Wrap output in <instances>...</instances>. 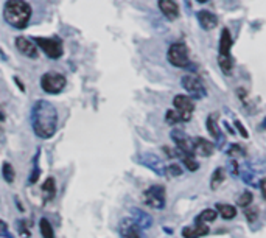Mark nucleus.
Listing matches in <instances>:
<instances>
[{
	"mask_svg": "<svg viewBox=\"0 0 266 238\" xmlns=\"http://www.w3.org/2000/svg\"><path fill=\"white\" fill-rule=\"evenodd\" d=\"M31 126L39 139H50L58 129V111L47 100H38L31 109Z\"/></svg>",
	"mask_w": 266,
	"mask_h": 238,
	"instance_id": "obj_1",
	"label": "nucleus"
},
{
	"mask_svg": "<svg viewBox=\"0 0 266 238\" xmlns=\"http://www.w3.org/2000/svg\"><path fill=\"white\" fill-rule=\"evenodd\" d=\"M31 17V6L25 0H8L3 6V19L13 28L24 30Z\"/></svg>",
	"mask_w": 266,
	"mask_h": 238,
	"instance_id": "obj_2",
	"label": "nucleus"
},
{
	"mask_svg": "<svg viewBox=\"0 0 266 238\" xmlns=\"http://www.w3.org/2000/svg\"><path fill=\"white\" fill-rule=\"evenodd\" d=\"M232 44H233V39H232L229 28H222L221 38H220V46H218V64L224 75H230L232 67H233V61L230 56Z\"/></svg>",
	"mask_w": 266,
	"mask_h": 238,
	"instance_id": "obj_3",
	"label": "nucleus"
},
{
	"mask_svg": "<svg viewBox=\"0 0 266 238\" xmlns=\"http://www.w3.org/2000/svg\"><path fill=\"white\" fill-rule=\"evenodd\" d=\"M142 201L145 205H148V207H151V209H156V210L165 209V202H167L165 187L164 186L148 187L142 194Z\"/></svg>",
	"mask_w": 266,
	"mask_h": 238,
	"instance_id": "obj_4",
	"label": "nucleus"
},
{
	"mask_svg": "<svg viewBox=\"0 0 266 238\" xmlns=\"http://www.w3.org/2000/svg\"><path fill=\"white\" fill-rule=\"evenodd\" d=\"M168 62L175 67L185 69L190 66V56H188V48L182 42H175L170 46L168 53H167Z\"/></svg>",
	"mask_w": 266,
	"mask_h": 238,
	"instance_id": "obj_5",
	"label": "nucleus"
},
{
	"mask_svg": "<svg viewBox=\"0 0 266 238\" xmlns=\"http://www.w3.org/2000/svg\"><path fill=\"white\" fill-rule=\"evenodd\" d=\"M33 42L38 46V48H41L42 51H44L50 59H59L64 53L62 42L58 38H41V36H38V38H33Z\"/></svg>",
	"mask_w": 266,
	"mask_h": 238,
	"instance_id": "obj_6",
	"label": "nucleus"
},
{
	"mask_svg": "<svg viewBox=\"0 0 266 238\" xmlns=\"http://www.w3.org/2000/svg\"><path fill=\"white\" fill-rule=\"evenodd\" d=\"M66 84H67L66 77L56 72H47L41 78V88L47 94H59L66 88Z\"/></svg>",
	"mask_w": 266,
	"mask_h": 238,
	"instance_id": "obj_7",
	"label": "nucleus"
},
{
	"mask_svg": "<svg viewBox=\"0 0 266 238\" xmlns=\"http://www.w3.org/2000/svg\"><path fill=\"white\" fill-rule=\"evenodd\" d=\"M180 83H182V88L187 91L188 96H191V98L201 100V98H204V96H207V91L204 88V83L201 81L196 75L187 73L182 77Z\"/></svg>",
	"mask_w": 266,
	"mask_h": 238,
	"instance_id": "obj_8",
	"label": "nucleus"
},
{
	"mask_svg": "<svg viewBox=\"0 0 266 238\" xmlns=\"http://www.w3.org/2000/svg\"><path fill=\"white\" fill-rule=\"evenodd\" d=\"M173 106H175V111L179 114L180 120L182 122L191 120V117H193V112H195V101L191 96L182 95V94L176 95L173 98Z\"/></svg>",
	"mask_w": 266,
	"mask_h": 238,
	"instance_id": "obj_9",
	"label": "nucleus"
},
{
	"mask_svg": "<svg viewBox=\"0 0 266 238\" xmlns=\"http://www.w3.org/2000/svg\"><path fill=\"white\" fill-rule=\"evenodd\" d=\"M191 145H193V154L199 157H210L215 151V145L204 137L191 139Z\"/></svg>",
	"mask_w": 266,
	"mask_h": 238,
	"instance_id": "obj_10",
	"label": "nucleus"
},
{
	"mask_svg": "<svg viewBox=\"0 0 266 238\" xmlns=\"http://www.w3.org/2000/svg\"><path fill=\"white\" fill-rule=\"evenodd\" d=\"M16 47H17V50L22 53L24 56H27L30 59H38V56H39L38 46L31 39H28V38H24V36L16 38Z\"/></svg>",
	"mask_w": 266,
	"mask_h": 238,
	"instance_id": "obj_11",
	"label": "nucleus"
},
{
	"mask_svg": "<svg viewBox=\"0 0 266 238\" xmlns=\"http://www.w3.org/2000/svg\"><path fill=\"white\" fill-rule=\"evenodd\" d=\"M140 227L133 218H123L119 224V234L122 238H140Z\"/></svg>",
	"mask_w": 266,
	"mask_h": 238,
	"instance_id": "obj_12",
	"label": "nucleus"
},
{
	"mask_svg": "<svg viewBox=\"0 0 266 238\" xmlns=\"http://www.w3.org/2000/svg\"><path fill=\"white\" fill-rule=\"evenodd\" d=\"M139 162H140L142 165H145L146 168H150L151 171H154L156 175L165 176V167H164V164H162L161 157H157V156H154V154H151V153H145V154L140 156Z\"/></svg>",
	"mask_w": 266,
	"mask_h": 238,
	"instance_id": "obj_13",
	"label": "nucleus"
},
{
	"mask_svg": "<svg viewBox=\"0 0 266 238\" xmlns=\"http://www.w3.org/2000/svg\"><path fill=\"white\" fill-rule=\"evenodd\" d=\"M157 5H159V9H161V13L168 20H172V22L179 17V6L175 0H159Z\"/></svg>",
	"mask_w": 266,
	"mask_h": 238,
	"instance_id": "obj_14",
	"label": "nucleus"
},
{
	"mask_svg": "<svg viewBox=\"0 0 266 238\" xmlns=\"http://www.w3.org/2000/svg\"><path fill=\"white\" fill-rule=\"evenodd\" d=\"M196 19L199 22V27L203 30H207V31L214 30L218 25V17L214 13L207 11V9H201V11H198Z\"/></svg>",
	"mask_w": 266,
	"mask_h": 238,
	"instance_id": "obj_15",
	"label": "nucleus"
},
{
	"mask_svg": "<svg viewBox=\"0 0 266 238\" xmlns=\"http://www.w3.org/2000/svg\"><path fill=\"white\" fill-rule=\"evenodd\" d=\"M209 234V226L203 223H195L193 226H187L182 229L184 238H201Z\"/></svg>",
	"mask_w": 266,
	"mask_h": 238,
	"instance_id": "obj_16",
	"label": "nucleus"
},
{
	"mask_svg": "<svg viewBox=\"0 0 266 238\" xmlns=\"http://www.w3.org/2000/svg\"><path fill=\"white\" fill-rule=\"evenodd\" d=\"M131 213H133V220H134L137 224H139L140 229H148V227L153 224L151 216L148 215L146 212H143V210H140V209H133Z\"/></svg>",
	"mask_w": 266,
	"mask_h": 238,
	"instance_id": "obj_17",
	"label": "nucleus"
},
{
	"mask_svg": "<svg viewBox=\"0 0 266 238\" xmlns=\"http://www.w3.org/2000/svg\"><path fill=\"white\" fill-rule=\"evenodd\" d=\"M215 207H217L218 215L224 220H233L237 216V207H233V205H230V204L218 202Z\"/></svg>",
	"mask_w": 266,
	"mask_h": 238,
	"instance_id": "obj_18",
	"label": "nucleus"
},
{
	"mask_svg": "<svg viewBox=\"0 0 266 238\" xmlns=\"http://www.w3.org/2000/svg\"><path fill=\"white\" fill-rule=\"evenodd\" d=\"M42 194H44V199L45 201H51L53 198H55L56 194V182H55V178H47L45 182L42 184Z\"/></svg>",
	"mask_w": 266,
	"mask_h": 238,
	"instance_id": "obj_19",
	"label": "nucleus"
},
{
	"mask_svg": "<svg viewBox=\"0 0 266 238\" xmlns=\"http://www.w3.org/2000/svg\"><path fill=\"white\" fill-rule=\"evenodd\" d=\"M217 118H218L217 114H210L206 120V126H207V131L210 133V136L218 140L221 137V133H220V126H218Z\"/></svg>",
	"mask_w": 266,
	"mask_h": 238,
	"instance_id": "obj_20",
	"label": "nucleus"
},
{
	"mask_svg": "<svg viewBox=\"0 0 266 238\" xmlns=\"http://www.w3.org/2000/svg\"><path fill=\"white\" fill-rule=\"evenodd\" d=\"M217 218H218V212H217V209H206V210H203V212H201V213L196 216L195 223L209 224V223L217 221Z\"/></svg>",
	"mask_w": 266,
	"mask_h": 238,
	"instance_id": "obj_21",
	"label": "nucleus"
},
{
	"mask_svg": "<svg viewBox=\"0 0 266 238\" xmlns=\"http://www.w3.org/2000/svg\"><path fill=\"white\" fill-rule=\"evenodd\" d=\"M226 179V171L222 168H217L214 173H212V178H210V189L212 190H217L222 182Z\"/></svg>",
	"mask_w": 266,
	"mask_h": 238,
	"instance_id": "obj_22",
	"label": "nucleus"
},
{
	"mask_svg": "<svg viewBox=\"0 0 266 238\" xmlns=\"http://www.w3.org/2000/svg\"><path fill=\"white\" fill-rule=\"evenodd\" d=\"M39 231L42 238H55V232H53V226L47 218L39 220Z\"/></svg>",
	"mask_w": 266,
	"mask_h": 238,
	"instance_id": "obj_23",
	"label": "nucleus"
},
{
	"mask_svg": "<svg viewBox=\"0 0 266 238\" xmlns=\"http://www.w3.org/2000/svg\"><path fill=\"white\" fill-rule=\"evenodd\" d=\"M2 176H3V179H5L8 184L14 182L16 173H14V168H13L11 164H9V162H3V165H2Z\"/></svg>",
	"mask_w": 266,
	"mask_h": 238,
	"instance_id": "obj_24",
	"label": "nucleus"
},
{
	"mask_svg": "<svg viewBox=\"0 0 266 238\" xmlns=\"http://www.w3.org/2000/svg\"><path fill=\"white\" fill-rule=\"evenodd\" d=\"M252 201H254V194L246 190V191H243L240 196L237 198V205H238V207L246 209V207H249V205L252 204Z\"/></svg>",
	"mask_w": 266,
	"mask_h": 238,
	"instance_id": "obj_25",
	"label": "nucleus"
},
{
	"mask_svg": "<svg viewBox=\"0 0 266 238\" xmlns=\"http://www.w3.org/2000/svg\"><path fill=\"white\" fill-rule=\"evenodd\" d=\"M39 153H41V151H38V154L35 156V167H33V170H31V175H30V178H28V184H30V186H31V184H36L38 179H39V176H41V168H39V164H38Z\"/></svg>",
	"mask_w": 266,
	"mask_h": 238,
	"instance_id": "obj_26",
	"label": "nucleus"
},
{
	"mask_svg": "<svg viewBox=\"0 0 266 238\" xmlns=\"http://www.w3.org/2000/svg\"><path fill=\"white\" fill-rule=\"evenodd\" d=\"M182 175V167L179 164H170L165 167V176L168 178H177Z\"/></svg>",
	"mask_w": 266,
	"mask_h": 238,
	"instance_id": "obj_27",
	"label": "nucleus"
},
{
	"mask_svg": "<svg viewBox=\"0 0 266 238\" xmlns=\"http://www.w3.org/2000/svg\"><path fill=\"white\" fill-rule=\"evenodd\" d=\"M227 154L233 159H237V157H243L246 153H244V149L238 143H232L227 149Z\"/></svg>",
	"mask_w": 266,
	"mask_h": 238,
	"instance_id": "obj_28",
	"label": "nucleus"
},
{
	"mask_svg": "<svg viewBox=\"0 0 266 238\" xmlns=\"http://www.w3.org/2000/svg\"><path fill=\"white\" fill-rule=\"evenodd\" d=\"M165 122H167L168 125H177L179 122H182V120H180L179 114H177L175 109H170V111H167V114H165Z\"/></svg>",
	"mask_w": 266,
	"mask_h": 238,
	"instance_id": "obj_29",
	"label": "nucleus"
},
{
	"mask_svg": "<svg viewBox=\"0 0 266 238\" xmlns=\"http://www.w3.org/2000/svg\"><path fill=\"white\" fill-rule=\"evenodd\" d=\"M244 215H246V218L252 223L259 218V209L255 207V205H249V207L244 209Z\"/></svg>",
	"mask_w": 266,
	"mask_h": 238,
	"instance_id": "obj_30",
	"label": "nucleus"
},
{
	"mask_svg": "<svg viewBox=\"0 0 266 238\" xmlns=\"http://www.w3.org/2000/svg\"><path fill=\"white\" fill-rule=\"evenodd\" d=\"M240 175H241V178H243L244 182L249 184V186H254V175H252L251 171H248V170H241V171H240Z\"/></svg>",
	"mask_w": 266,
	"mask_h": 238,
	"instance_id": "obj_31",
	"label": "nucleus"
},
{
	"mask_svg": "<svg viewBox=\"0 0 266 238\" xmlns=\"http://www.w3.org/2000/svg\"><path fill=\"white\" fill-rule=\"evenodd\" d=\"M0 237H3V238H13V235L9 234V231H8L6 223H3L2 220H0Z\"/></svg>",
	"mask_w": 266,
	"mask_h": 238,
	"instance_id": "obj_32",
	"label": "nucleus"
},
{
	"mask_svg": "<svg viewBox=\"0 0 266 238\" xmlns=\"http://www.w3.org/2000/svg\"><path fill=\"white\" fill-rule=\"evenodd\" d=\"M235 128L238 129V133H240L244 139H248V137H249V134H248V131H246V128H244L238 120H235Z\"/></svg>",
	"mask_w": 266,
	"mask_h": 238,
	"instance_id": "obj_33",
	"label": "nucleus"
},
{
	"mask_svg": "<svg viewBox=\"0 0 266 238\" xmlns=\"http://www.w3.org/2000/svg\"><path fill=\"white\" fill-rule=\"evenodd\" d=\"M230 168H232L230 173H232L233 176H238V175H240V171H238L240 167H238V164H237V160H232V162H230Z\"/></svg>",
	"mask_w": 266,
	"mask_h": 238,
	"instance_id": "obj_34",
	"label": "nucleus"
},
{
	"mask_svg": "<svg viewBox=\"0 0 266 238\" xmlns=\"http://www.w3.org/2000/svg\"><path fill=\"white\" fill-rule=\"evenodd\" d=\"M17 227H19V231H20V234H22V235H24V234H25L27 237L30 235V231H28V227H27V224H25V223L19 221V223H17Z\"/></svg>",
	"mask_w": 266,
	"mask_h": 238,
	"instance_id": "obj_35",
	"label": "nucleus"
},
{
	"mask_svg": "<svg viewBox=\"0 0 266 238\" xmlns=\"http://www.w3.org/2000/svg\"><path fill=\"white\" fill-rule=\"evenodd\" d=\"M260 191H262L263 199L266 201V178H263V179L260 181Z\"/></svg>",
	"mask_w": 266,
	"mask_h": 238,
	"instance_id": "obj_36",
	"label": "nucleus"
},
{
	"mask_svg": "<svg viewBox=\"0 0 266 238\" xmlns=\"http://www.w3.org/2000/svg\"><path fill=\"white\" fill-rule=\"evenodd\" d=\"M14 81L17 83V86H19V89H20V91H22V92H25V88H24V86H22V83H20V80H19L17 77H14Z\"/></svg>",
	"mask_w": 266,
	"mask_h": 238,
	"instance_id": "obj_37",
	"label": "nucleus"
},
{
	"mask_svg": "<svg viewBox=\"0 0 266 238\" xmlns=\"http://www.w3.org/2000/svg\"><path fill=\"white\" fill-rule=\"evenodd\" d=\"M0 55H2V59H6V55L3 53V50H2V48H0Z\"/></svg>",
	"mask_w": 266,
	"mask_h": 238,
	"instance_id": "obj_38",
	"label": "nucleus"
},
{
	"mask_svg": "<svg viewBox=\"0 0 266 238\" xmlns=\"http://www.w3.org/2000/svg\"><path fill=\"white\" fill-rule=\"evenodd\" d=\"M196 2H198V3H207L209 0H196Z\"/></svg>",
	"mask_w": 266,
	"mask_h": 238,
	"instance_id": "obj_39",
	"label": "nucleus"
},
{
	"mask_svg": "<svg viewBox=\"0 0 266 238\" xmlns=\"http://www.w3.org/2000/svg\"><path fill=\"white\" fill-rule=\"evenodd\" d=\"M5 120V115L2 114V112H0V122H3Z\"/></svg>",
	"mask_w": 266,
	"mask_h": 238,
	"instance_id": "obj_40",
	"label": "nucleus"
},
{
	"mask_svg": "<svg viewBox=\"0 0 266 238\" xmlns=\"http://www.w3.org/2000/svg\"><path fill=\"white\" fill-rule=\"evenodd\" d=\"M263 126H266V118H265V122H263Z\"/></svg>",
	"mask_w": 266,
	"mask_h": 238,
	"instance_id": "obj_41",
	"label": "nucleus"
}]
</instances>
